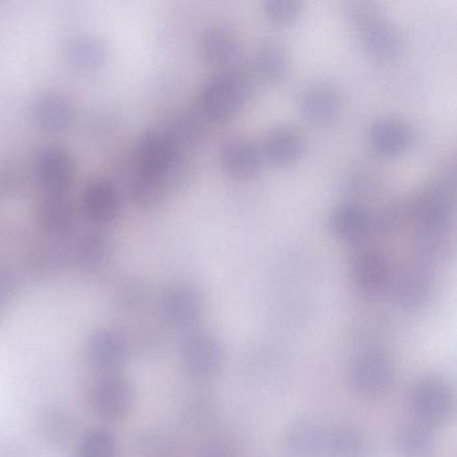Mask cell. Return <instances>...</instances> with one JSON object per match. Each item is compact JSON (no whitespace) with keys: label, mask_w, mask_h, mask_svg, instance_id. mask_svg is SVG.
Returning a JSON list of instances; mask_svg holds the SVG:
<instances>
[{"label":"cell","mask_w":457,"mask_h":457,"mask_svg":"<svg viewBox=\"0 0 457 457\" xmlns=\"http://www.w3.org/2000/svg\"><path fill=\"white\" fill-rule=\"evenodd\" d=\"M135 173L162 181L168 189L186 183L189 167L164 133L148 132L136 148Z\"/></svg>","instance_id":"obj_1"},{"label":"cell","mask_w":457,"mask_h":457,"mask_svg":"<svg viewBox=\"0 0 457 457\" xmlns=\"http://www.w3.org/2000/svg\"><path fill=\"white\" fill-rule=\"evenodd\" d=\"M395 363L384 350L374 347L365 350L350 365V385L362 397L374 398L385 395L395 384Z\"/></svg>","instance_id":"obj_7"},{"label":"cell","mask_w":457,"mask_h":457,"mask_svg":"<svg viewBox=\"0 0 457 457\" xmlns=\"http://www.w3.org/2000/svg\"><path fill=\"white\" fill-rule=\"evenodd\" d=\"M264 157L277 165H291L299 162L304 154L303 137L293 128H274L264 140Z\"/></svg>","instance_id":"obj_24"},{"label":"cell","mask_w":457,"mask_h":457,"mask_svg":"<svg viewBox=\"0 0 457 457\" xmlns=\"http://www.w3.org/2000/svg\"><path fill=\"white\" fill-rule=\"evenodd\" d=\"M200 50L205 62L223 68L232 65L239 57L240 42L231 29L212 26L203 34Z\"/></svg>","instance_id":"obj_20"},{"label":"cell","mask_w":457,"mask_h":457,"mask_svg":"<svg viewBox=\"0 0 457 457\" xmlns=\"http://www.w3.org/2000/svg\"><path fill=\"white\" fill-rule=\"evenodd\" d=\"M330 224L334 234L345 242H361L373 229L371 213L360 203L338 205L331 213Z\"/></svg>","instance_id":"obj_19"},{"label":"cell","mask_w":457,"mask_h":457,"mask_svg":"<svg viewBox=\"0 0 457 457\" xmlns=\"http://www.w3.org/2000/svg\"><path fill=\"white\" fill-rule=\"evenodd\" d=\"M85 215L96 224H111L121 210L119 189L106 179L93 181L87 187L82 197Z\"/></svg>","instance_id":"obj_17"},{"label":"cell","mask_w":457,"mask_h":457,"mask_svg":"<svg viewBox=\"0 0 457 457\" xmlns=\"http://www.w3.org/2000/svg\"><path fill=\"white\" fill-rule=\"evenodd\" d=\"M220 162L231 178L239 180L255 178L264 164L261 146L245 137H232L220 148Z\"/></svg>","instance_id":"obj_12"},{"label":"cell","mask_w":457,"mask_h":457,"mask_svg":"<svg viewBox=\"0 0 457 457\" xmlns=\"http://www.w3.org/2000/svg\"><path fill=\"white\" fill-rule=\"evenodd\" d=\"M74 262L85 271H98L108 264L112 256V245L108 237L101 234H87L76 243L73 253Z\"/></svg>","instance_id":"obj_27"},{"label":"cell","mask_w":457,"mask_h":457,"mask_svg":"<svg viewBox=\"0 0 457 457\" xmlns=\"http://www.w3.org/2000/svg\"><path fill=\"white\" fill-rule=\"evenodd\" d=\"M326 457H371V444L353 425H328Z\"/></svg>","instance_id":"obj_25"},{"label":"cell","mask_w":457,"mask_h":457,"mask_svg":"<svg viewBox=\"0 0 457 457\" xmlns=\"http://www.w3.org/2000/svg\"><path fill=\"white\" fill-rule=\"evenodd\" d=\"M92 400L96 413L101 419L111 422L121 421L135 405V386L121 374H106L93 389Z\"/></svg>","instance_id":"obj_9"},{"label":"cell","mask_w":457,"mask_h":457,"mask_svg":"<svg viewBox=\"0 0 457 457\" xmlns=\"http://www.w3.org/2000/svg\"><path fill=\"white\" fill-rule=\"evenodd\" d=\"M74 213L73 200L66 192H47L39 204V223L52 237H62L73 226Z\"/></svg>","instance_id":"obj_22"},{"label":"cell","mask_w":457,"mask_h":457,"mask_svg":"<svg viewBox=\"0 0 457 457\" xmlns=\"http://www.w3.org/2000/svg\"><path fill=\"white\" fill-rule=\"evenodd\" d=\"M87 357L96 368L113 370L127 357V342L117 331L101 328L90 336L87 342Z\"/></svg>","instance_id":"obj_21"},{"label":"cell","mask_w":457,"mask_h":457,"mask_svg":"<svg viewBox=\"0 0 457 457\" xmlns=\"http://www.w3.org/2000/svg\"><path fill=\"white\" fill-rule=\"evenodd\" d=\"M42 433L53 444L68 443L73 435V420L61 408H49L42 414Z\"/></svg>","instance_id":"obj_31"},{"label":"cell","mask_w":457,"mask_h":457,"mask_svg":"<svg viewBox=\"0 0 457 457\" xmlns=\"http://www.w3.org/2000/svg\"><path fill=\"white\" fill-rule=\"evenodd\" d=\"M33 117L38 128L45 132L61 133L73 125L76 108L68 96L46 93L34 104Z\"/></svg>","instance_id":"obj_18"},{"label":"cell","mask_w":457,"mask_h":457,"mask_svg":"<svg viewBox=\"0 0 457 457\" xmlns=\"http://www.w3.org/2000/svg\"><path fill=\"white\" fill-rule=\"evenodd\" d=\"M344 186L347 195L362 199L378 192L382 180L381 176L370 168L361 167L346 176Z\"/></svg>","instance_id":"obj_33"},{"label":"cell","mask_w":457,"mask_h":457,"mask_svg":"<svg viewBox=\"0 0 457 457\" xmlns=\"http://www.w3.org/2000/svg\"><path fill=\"white\" fill-rule=\"evenodd\" d=\"M251 81L240 71H226L208 79L197 95V108L211 121L237 116L251 97Z\"/></svg>","instance_id":"obj_3"},{"label":"cell","mask_w":457,"mask_h":457,"mask_svg":"<svg viewBox=\"0 0 457 457\" xmlns=\"http://www.w3.org/2000/svg\"><path fill=\"white\" fill-rule=\"evenodd\" d=\"M453 188L437 181L408 200L409 219L416 231L451 235L453 224Z\"/></svg>","instance_id":"obj_4"},{"label":"cell","mask_w":457,"mask_h":457,"mask_svg":"<svg viewBox=\"0 0 457 457\" xmlns=\"http://www.w3.org/2000/svg\"><path fill=\"white\" fill-rule=\"evenodd\" d=\"M328 425L301 420L286 430L283 446L288 457H326Z\"/></svg>","instance_id":"obj_15"},{"label":"cell","mask_w":457,"mask_h":457,"mask_svg":"<svg viewBox=\"0 0 457 457\" xmlns=\"http://www.w3.org/2000/svg\"><path fill=\"white\" fill-rule=\"evenodd\" d=\"M162 317L173 328H192L202 320L207 307L204 294L189 283H178L164 291L160 302Z\"/></svg>","instance_id":"obj_8"},{"label":"cell","mask_w":457,"mask_h":457,"mask_svg":"<svg viewBox=\"0 0 457 457\" xmlns=\"http://www.w3.org/2000/svg\"><path fill=\"white\" fill-rule=\"evenodd\" d=\"M253 71L267 84H280L291 71V58L287 50L278 44H266L253 57Z\"/></svg>","instance_id":"obj_26"},{"label":"cell","mask_w":457,"mask_h":457,"mask_svg":"<svg viewBox=\"0 0 457 457\" xmlns=\"http://www.w3.org/2000/svg\"><path fill=\"white\" fill-rule=\"evenodd\" d=\"M180 360L184 370L192 378L200 381L213 378L226 362V346L210 331H191L181 341Z\"/></svg>","instance_id":"obj_6"},{"label":"cell","mask_w":457,"mask_h":457,"mask_svg":"<svg viewBox=\"0 0 457 457\" xmlns=\"http://www.w3.org/2000/svg\"><path fill=\"white\" fill-rule=\"evenodd\" d=\"M395 446L400 457H436L437 451L433 428L414 420L398 428Z\"/></svg>","instance_id":"obj_23"},{"label":"cell","mask_w":457,"mask_h":457,"mask_svg":"<svg viewBox=\"0 0 457 457\" xmlns=\"http://www.w3.org/2000/svg\"><path fill=\"white\" fill-rule=\"evenodd\" d=\"M368 140L371 149L379 156H400L413 144V130L401 120L382 119L373 122Z\"/></svg>","instance_id":"obj_16"},{"label":"cell","mask_w":457,"mask_h":457,"mask_svg":"<svg viewBox=\"0 0 457 457\" xmlns=\"http://www.w3.org/2000/svg\"><path fill=\"white\" fill-rule=\"evenodd\" d=\"M15 290V280L10 272L6 270L0 269V314L4 312V307L12 298Z\"/></svg>","instance_id":"obj_38"},{"label":"cell","mask_w":457,"mask_h":457,"mask_svg":"<svg viewBox=\"0 0 457 457\" xmlns=\"http://www.w3.org/2000/svg\"><path fill=\"white\" fill-rule=\"evenodd\" d=\"M371 220H373V228L378 234L389 235L397 231L400 227H403V224L411 220L408 202L389 203L381 208L376 216H371Z\"/></svg>","instance_id":"obj_34"},{"label":"cell","mask_w":457,"mask_h":457,"mask_svg":"<svg viewBox=\"0 0 457 457\" xmlns=\"http://www.w3.org/2000/svg\"><path fill=\"white\" fill-rule=\"evenodd\" d=\"M37 175L47 192H66L76 178V162L66 149L47 146L37 159Z\"/></svg>","instance_id":"obj_13"},{"label":"cell","mask_w":457,"mask_h":457,"mask_svg":"<svg viewBox=\"0 0 457 457\" xmlns=\"http://www.w3.org/2000/svg\"><path fill=\"white\" fill-rule=\"evenodd\" d=\"M263 12L274 25L288 26L299 20L303 4L298 0H269L263 4Z\"/></svg>","instance_id":"obj_35"},{"label":"cell","mask_w":457,"mask_h":457,"mask_svg":"<svg viewBox=\"0 0 457 457\" xmlns=\"http://www.w3.org/2000/svg\"><path fill=\"white\" fill-rule=\"evenodd\" d=\"M435 279L422 263L405 267L393 285L395 303L406 312H422L435 296Z\"/></svg>","instance_id":"obj_10"},{"label":"cell","mask_w":457,"mask_h":457,"mask_svg":"<svg viewBox=\"0 0 457 457\" xmlns=\"http://www.w3.org/2000/svg\"><path fill=\"white\" fill-rule=\"evenodd\" d=\"M66 57L74 68L92 71L103 68L108 60V49L100 39L79 37L69 42Z\"/></svg>","instance_id":"obj_28"},{"label":"cell","mask_w":457,"mask_h":457,"mask_svg":"<svg viewBox=\"0 0 457 457\" xmlns=\"http://www.w3.org/2000/svg\"><path fill=\"white\" fill-rule=\"evenodd\" d=\"M130 196L141 208H154L164 200L167 187L162 181L135 173L130 181Z\"/></svg>","instance_id":"obj_30"},{"label":"cell","mask_w":457,"mask_h":457,"mask_svg":"<svg viewBox=\"0 0 457 457\" xmlns=\"http://www.w3.org/2000/svg\"><path fill=\"white\" fill-rule=\"evenodd\" d=\"M79 457H117V440L105 428L90 430L79 444Z\"/></svg>","instance_id":"obj_32"},{"label":"cell","mask_w":457,"mask_h":457,"mask_svg":"<svg viewBox=\"0 0 457 457\" xmlns=\"http://www.w3.org/2000/svg\"><path fill=\"white\" fill-rule=\"evenodd\" d=\"M299 111L310 124H330L341 111V96L333 85L315 82L302 90L299 96Z\"/></svg>","instance_id":"obj_14"},{"label":"cell","mask_w":457,"mask_h":457,"mask_svg":"<svg viewBox=\"0 0 457 457\" xmlns=\"http://www.w3.org/2000/svg\"><path fill=\"white\" fill-rule=\"evenodd\" d=\"M355 288L368 298L382 295L392 285V269L384 253L362 250L355 253L352 263Z\"/></svg>","instance_id":"obj_11"},{"label":"cell","mask_w":457,"mask_h":457,"mask_svg":"<svg viewBox=\"0 0 457 457\" xmlns=\"http://www.w3.org/2000/svg\"><path fill=\"white\" fill-rule=\"evenodd\" d=\"M199 457H237V448L229 438H213L205 445Z\"/></svg>","instance_id":"obj_37"},{"label":"cell","mask_w":457,"mask_h":457,"mask_svg":"<svg viewBox=\"0 0 457 457\" xmlns=\"http://www.w3.org/2000/svg\"><path fill=\"white\" fill-rule=\"evenodd\" d=\"M165 136L172 141L173 145L184 154L188 149L194 148L199 143L202 136V128L199 122L195 120L191 114H178L170 120L167 129L164 130Z\"/></svg>","instance_id":"obj_29"},{"label":"cell","mask_w":457,"mask_h":457,"mask_svg":"<svg viewBox=\"0 0 457 457\" xmlns=\"http://www.w3.org/2000/svg\"><path fill=\"white\" fill-rule=\"evenodd\" d=\"M345 15L368 54L376 58H390L400 52L403 45L400 31L395 23L381 15L376 4L349 2L345 4Z\"/></svg>","instance_id":"obj_2"},{"label":"cell","mask_w":457,"mask_h":457,"mask_svg":"<svg viewBox=\"0 0 457 457\" xmlns=\"http://www.w3.org/2000/svg\"><path fill=\"white\" fill-rule=\"evenodd\" d=\"M117 298H119L121 309L132 312L145 303L146 298H148V290L144 287L143 283L127 282L120 288Z\"/></svg>","instance_id":"obj_36"},{"label":"cell","mask_w":457,"mask_h":457,"mask_svg":"<svg viewBox=\"0 0 457 457\" xmlns=\"http://www.w3.org/2000/svg\"><path fill=\"white\" fill-rule=\"evenodd\" d=\"M454 401L453 386L440 376L417 379L409 393V406L414 421L429 428L440 427L451 420Z\"/></svg>","instance_id":"obj_5"}]
</instances>
